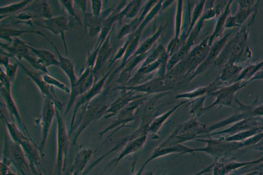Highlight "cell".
Here are the masks:
<instances>
[{
	"label": "cell",
	"instance_id": "cell-1",
	"mask_svg": "<svg viewBox=\"0 0 263 175\" xmlns=\"http://www.w3.org/2000/svg\"><path fill=\"white\" fill-rule=\"evenodd\" d=\"M253 14L240 27L224 46L215 64L221 68L228 63L242 65L249 63L253 57L250 40V29L257 17Z\"/></svg>",
	"mask_w": 263,
	"mask_h": 175
},
{
	"label": "cell",
	"instance_id": "cell-2",
	"mask_svg": "<svg viewBox=\"0 0 263 175\" xmlns=\"http://www.w3.org/2000/svg\"><path fill=\"white\" fill-rule=\"evenodd\" d=\"M110 93V86H106L100 94L80 110L74 126L69 133V135L73 134V144H76L80 137L90 125L105 116L109 106L107 100Z\"/></svg>",
	"mask_w": 263,
	"mask_h": 175
},
{
	"label": "cell",
	"instance_id": "cell-3",
	"mask_svg": "<svg viewBox=\"0 0 263 175\" xmlns=\"http://www.w3.org/2000/svg\"><path fill=\"white\" fill-rule=\"evenodd\" d=\"M206 139L197 138L195 141L204 143L205 146L200 148H194V152L205 153L216 160L238 149L252 146L263 137V132L244 141L235 142L223 140L221 137L214 138L205 136Z\"/></svg>",
	"mask_w": 263,
	"mask_h": 175
},
{
	"label": "cell",
	"instance_id": "cell-4",
	"mask_svg": "<svg viewBox=\"0 0 263 175\" xmlns=\"http://www.w3.org/2000/svg\"><path fill=\"white\" fill-rule=\"evenodd\" d=\"M57 154L54 175H62L65 171L69 154L70 141L64 117L56 107Z\"/></svg>",
	"mask_w": 263,
	"mask_h": 175
},
{
	"label": "cell",
	"instance_id": "cell-5",
	"mask_svg": "<svg viewBox=\"0 0 263 175\" xmlns=\"http://www.w3.org/2000/svg\"><path fill=\"white\" fill-rule=\"evenodd\" d=\"M1 162L12 166L20 175H31L30 167L23 149L9 136L5 138Z\"/></svg>",
	"mask_w": 263,
	"mask_h": 175
},
{
	"label": "cell",
	"instance_id": "cell-6",
	"mask_svg": "<svg viewBox=\"0 0 263 175\" xmlns=\"http://www.w3.org/2000/svg\"><path fill=\"white\" fill-rule=\"evenodd\" d=\"M205 126L195 117L178 126L165 139V143L171 146L195 140L203 135Z\"/></svg>",
	"mask_w": 263,
	"mask_h": 175
},
{
	"label": "cell",
	"instance_id": "cell-7",
	"mask_svg": "<svg viewBox=\"0 0 263 175\" xmlns=\"http://www.w3.org/2000/svg\"><path fill=\"white\" fill-rule=\"evenodd\" d=\"M144 100L143 97L130 102L117 114L116 119L108 126L98 133L99 136L101 138L108 132L113 130L112 133L106 138L96 151L98 150L115 133L123 127L128 126V123L135 120L136 111L143 103Z\"/></svg>",
	"mask_w": 263,
	"mask_h": 175
},
{
	"label": "cell",
	"instance_id": "cell-8",
	"mask_svg": "<svg viewBox=\"0 0 263 175\" xmlns=\"http://www.w3.org/2000/svg\"><path fill=\"white\" fill-rule=\"evenodd\" d=\"M1 47L10 57H14L20 61L24 59L35 69L43 73H48L47 68L35 56L33 55L28 43L20 37L13 38L9 44L1 42Z\"/></svg>",
	"mask_w": 263,
	"mask_h": 175
},
{
	"label": "cell",
	"instance_id": "cell-9",
	"mask_svg": "<svg viewBox=\"0 0 263 175\" xmlns=\"http://www.w3.org/2000/svg\"><path fill=\"white\" fill-rule=\"evenodd\" d=\"M249 83L248 81H236L220 87L211 94L215 97V100L210 105L204 108L203 113L215 106L218 107V108L228 106L236 110L237 107L236 100L238 98V92Z\"/></svg>",
	"mask_w": 263,
	"mask_h": 175
},
{
	"label": "cell",
	"instance_id": "cell-10",
	"mask_svg": "<svg viewBox=\"0 0 263 175\" xmlns=\"http://www.w3.org/2000/svg\"><path fill=\"white\" fill-rule=\"evenodd\" d=\"M238 10L230 15L227 21L226 29L239 28L245 24L252 16L258 12L259 1H237Z\"/></svg>",
	"mask_w": 263,
	"mask_h": 175
},
{
	"label": "cell",
	"instance_id": "cell-11",
	"mask_svg": "<svg viewBox=\"0 0 263 175\" xmlns=\"http://www.w3.org/2000/svg\"><path fill=\"white\" fill-rule=\"evenodd\" d=\"M55 116L56 105L54 101L48 98H44L41 116L39 120L42 127V134L41 141L39 145L43 158L50 130Z\"/></svg>",
	"mask_w": 263,
	"mask_h": 175
},
{
	"label": "cell",
	"instance_id": "cell-12",
	"mask_svg": "<svg viewBox=\"0 0 263 175\" xmlns=\"http://www.w3.org/2000/svg\"><path fill=\"white\" fill-rule=\"evenodd\" d=\"M35 24L52 32L54 35L61 36L66 56L69 57L68 49L66 40L65 32L72 29L70 19L65 16H53L49 19H41Z\"/></svg>",
	"mask_w": 263,
	"mask_h": 175
},
{
	"label": "cell",
	"instance_id": "cell-13",
	"mask_svg": "<svg viewBox=\"0 0 263 175\" xmlns=\"http://www.w3.org/2000/svg\"><path fill=\"white\" fill-rule=\"evenodd\" d=\"M95 83V77L93 73V69L86 67L83 69L80 76L74 84L71 89L70 97L64 112V115H66L72 107L73 106L77 99L86 93Z\"/></svg>",
	"mask_w": 263,
	"mask_h": 175
},
{
	"label": "cell",
	"instance_id": "cell-14",
	"mask_svg": "<svg viewBox=\"0 0 263 175\" xmlns=\"http://www.w3.org/2000/svg\"><path fill=\"white\" fill-rule=\"evenodd\" d=\"M110 73V70L104 73L103 75L94 83L91 88L78 101L74 107L72 114L69 133L72 129L79 112L86 106L91 100L100 94L103 91L107 79Z\"/></svg>",
	"mask_w": 263,
	"mask_h": 175
},
{
	"label": "cell",
	"instance_id": "cell-15",
	"mask_svg": "<svg viewBox=\"0 0 263 175\" xmlns=\"http://www.w3.org/2000/svg\"><path fill=\"white\" fill-rule=\"evenodd\" d=\"M25 74L37 86L44 98H48L54 101L56 107L60 111L63 109V104L58 99L53 87L47 84L43 79V74L32 71L27 68L16 58L13 57Z\"/></svg>",
	"mask_w": 263,
	"mask_h": 175
},
{
	"label": "cell",
	"instance_id": "cell-16",
	"mask_svg": "<svg viewBox=\"0 0 263 175\" xmlns=\"http://www.w3.org/2000/svg\"><path fill=\"white\" fill-rule=\"evenodd\" d=\"M148 135H143L128 142L118 156L107 164L103 172L108 171L110 173L123 159L142 148L147 141Z\"/></svg>",
	"mask_w": 263,
	"mask_h": 175
},
{
	"label": "cell",
	"instance_id": "cell-17",
	"mask_svg": "<svg viewBox=\"0 0 263 175\" xmlns=\"http://www.w3.org/2000/svg\"><path fill=\"white\" fill-rule=\"evenodd\" d=\"M193 149L194 148L186 146L183 144L166 147L157 146L154 149L149 158L144 162L134 175H142L146 166L154 160L173 154H193L194 153Z\"/></svg>",
	"mask_w": 263,
	"mask_h": 175
},
{
	"label": "cell",
	"instance_id": "cell-18",
	"mask_svg": "<svg viewBox=\"0 0 263 175\" xmlns=\"http://www.w3.org/2000/svg\"><path fill=\"white\" fill-rule=\"evenodd\" d=\"M19 145L25 154L30 169L37 175L38 172L41 170V159L43 158L39 145L29 138L24 139Z\"/></svg>",
	"mask_w": 263,
	"mask_h": 175
},
{
	"label": "cell",
	"instance_id": "cell-19",
	"mask_svg": "<svg viewBox=\"0 0 263 175\" xmlns=\"http://www.w3.org/2000/svg\"><path fill=\"white\" fill-rule=\"evenodd\" d=\"M117 89L121 90V94L109 106L104 117L105 119L116 116L119 112L130 102L144 97L141 95H135V92L121 87Z\"/></svg>",
	"mask_w": 263,
	"mask_h": 175
},
{
	"label": "cell",
	"instance_id": "cell-20",
	"mask_svg": "<svg viewBox=\"0 0 263 175\" xmlns=\"http://www.w3.org/2000/svg\"><path fill=\"white\" fill-rule=\"evenodd\" d=\"M1 93L11 118L13 121H16L20 129L26 136L30 139L34 140L22 118L17 105L12 96V92L1 87Z\"/></svg>",
	"mask_w": 263,
	"mask_h": 175
},
{
	"label": "cell",
	"instance_id": "cell-21",
	"mask_svg": "<svg viewBox=\"0 0 263 175\" xmlns=\"http://www.w3.org/2000/svg\"><path fill=\"white\" fill-rule=\"evenodd\" d=\"M233 31H231L226 34L215 45L211 47L206 57L198 68L196 73L193 76L192 78H194L196 75H198L205 70L212 63H215L224 46L233 36Z\"/></svg>",
	"mask_w": 263,
	"mask_h": 175
},
{
	"label": "cell",
	"instance_id": "cell-22",
	"mask_svg": "<svg viewBox=\"0 0 263 175\" xmlns=\"http://www.w3.org/2000/svg\"><path fill=\"white\" fill-rule=\"evenodd\" d=\"M41 36L46 39L58 55L59 67L68 77L70 84V89H72L78 78L76 74L73 63L68 57L64 56L60 53L55 45L45 34L42 33Z\"/></svg>",
	"mask_w": 263,
	"mask_h": 175
},
{
	"label": "cell",
	"instance_id": "cell-23",
	"mask_svg": "<svg viewBox=\"0 0 263 175\" xmlns=\"http://www.w3.org/2000/svg\"><path fill=\"white\" fill-rule=\"evenodd\" d=\"M258 126V125L255 117H250L234 123L227 128L211 133L201 137L207 136L212 137L222 134L231 136Z\"/></svg>",
	"mask_w": 263,
	"mask_h": 175
},
{
	"label": "cell",
	"instance_id": "cell-24",
	"mask_svg": "<svg viewBox=\"0 0 263 175\" xmlns=\"http://www.w3.org/2000/svg\"><path fill=\"white\" fill-rule=\"evenodd\" d=\"M109 12L107 10L99 17L88 12L82 14V24L90 37H95L99 35L105 19L109 16Z\"/></svg>",
	"mask_w": 263,
	"mask_h": 175
},
{
	"label": "cell",
	"instance_id": "cell-25",
	"mask_svg": "<svg viewBox=\"0 0 263 175\" xmlns=\"http://www.w3.org/2000/svg\"><path fill=\"white\" fill-rule=\"evenodd\" d=\"M95 151L86 147L80 149L76 155L70 169V175H83L86 166Z\"/></svg>",
	"mask_w": 263,
	"mask_h": 175
},
{
	"label": "cell",
	"instance_id": "cell-26",
	"mask_svg": "<svg viewBox=\"0 0 263 175\" xmlns=\"http://www.w3.org/2000/svg\"><path fill=\"white\" fill-rule=\"evenodd\" d=\"M121 88L135 92H136L146 94H155L170 90L163 78H156L140 85L123 86Z\"/></svg>",
	"mask_w": 263,
	"mask_h": 175
},
{
	"label": "cell",
	"instance_id": "cell-27",
	"mask_svg": "<svg viewBox=\"0 0 263 175\" xmlns=\"http://www.w3.org/2000/svg\"><path fill=\"white\" fill-rule=\"evenodd\" d=\"M111 32L108 35L98 53L95 63L93 68V73L95 77V82H96L103 75L102 74V70L105 64L111 50L110 37Z\"/></svg>",
	"mask_w": 263,
	"mask_h": 175
},
{
	"label": "cell",
	"instance_id": "cell-28",
	"mask_svg": "<svg viewBox=\"0 0 263 175\" xmlns=\"http://www.w3.org/2000/svg\"><path fill=\"white\" fill-rule=\"evenodd\" d=\"M233 1H228L223 10L218 14L213 33L209 37V44L212 47L214 41L221 36L226 29V25L231 11Z\"/></svg>",
	"mask_w": 263,
	"mask_h": 175
},
{
	"label": "cell",
	"instance_id": "cell-29",
	"mask_svg": "<svg viewBox=\"0 0 263 175\" xmlns=\"http://www.w3.org/2000/svg\"><path fill=\"white\" fill-rule=\"evenodd\" d=\"M243 65L228 63L221 67L216 78L223 85L234 83L237 81L243 68Z\"/></svg>",
	"mask_w": 263,
	"mask_h": 175
},
{
	"label": "cell",
	"instance_id": "cell-30",
	"mask_svg": "<svg viewBox=\"0 0 263 175\" xmlns=\"http://www.w3.org/2000/svg\"><path fill=\"white\" fill-rule=\"evenodd\" d=\"M23 10L32 13L36 19H49L54 16L51 7L48 2L45 0L32 1Z\"/></svg>",
	"mask_w": 263,
	"mask_h": 175
},
{
	"label": "cell",
	"instance_id": "cell-31",
	"mask_svg": "<svg viewBox=\"0 0 263 175\" xmlns=\"http://www.w3.org/2000/svg\"><path fill=\"white\" fill-rule=\"evenodd\" d=\"M187 102V100H184L176 104L175 106L167 112L159 116H156L150 123L148 128V134L152 135L154 138L158 137V133L165 123L166 121L182 105Z\"/></svg>",
	"mask_w": 263,
	"mask_h": 175
},
{
	"label": "cell",
	"instance_id": "cell-32",
	"mask_svg": "<svg viewBox=\"0 0 263 175\" xmlns=\"http://www.w3.org/2000/svg\"><path fill=\"white\" fill-rule=\"evenodd\" d=\"M263 162V157L259 159L249 161L238 162L235 161L231 162H219L214 163L212 168L213 175H226L229 172L250 164H256Z\"/></svg>",
	"mask_w": 263,
	"mask_h": 175
},
{
	"label": "cell",
	"instance_id": "cell-33",
	"mask_svg": "<svg viewBox=\"0 0 263 175\" xmlns=\"http://www.w3.org/2000/svg\"><path fill=\"white\" fill-rule=\"evenodd\" d=\"M223 85L216 78L208 85L197 88L192 91L181 93L176 96V99H199L208 94H211Z\"/></svg>",
	"mask_w": 263,
	"mask_h": 175
},
{
	"label": "cell",
	"instance_id": "cell-34",
	"mask_svg": "<svg viewBox=\"0 0 263 175\" xmlns=\"http://www.w3.org/2000/svg\"><path fill=\"white\" fill-rule=\"evenodd\" d=\"M28 47L31 53L34 55L47 68L51 66L59 67L58 57L51 51L37 48L28 43Z\"/></svg>",
	"mask_w": 263,
	"mask_h": 175
},
{
	"label": "cell",
	"instance_id": "cell-35",
	"mask_svg": "<svg viewBox=\"0 0 263 175\" xmlns=\"http://www.w3.org/2000/svg\"><path fill=\"white\" fill-rule=\"evenodd\" d=\"M32 33L41 36L42 32L39 30H23L16 28L1 27L0 29V37L11 43L13 38L19 37L24 34Z\"/></svg>",
	"mask_w": 263,
	"mask_h": 175
},
{
	"label": "cell",
	"instance_id": "cell-36",
	"mask_svg": "<svg viewBox=\"0 0 263 175\" xmlns=\"http://www.w3.org/2000/svg\"><path fill=\"white\" fill-rule=\"evenodd\" d=\"M1 118L5 123L10 138L16 143L20 144L27 138H29L13 122L9 121L5 116L1 113Z\"/></svg>",
	"mask_w": 263,
	"mask_h": 175
},
{
	"label": "cell",
	"instance_id": "cell-37",
	"mask_svg": "<svg viewBox=\"0 0 263 175\" xmlns=\"http://www.w3.org/2000/svg\"><path fill=\"white\" fill-rule=\"evenodd\" d=\"M262 70L263 59L259 62L248 63L243 67L236 81H248L250 83L251 79Z\"/></svg>",
	"mask_w": 263,
	"mask_h": 175
},
{
	"label": "cell",
	"instance_id": "cell-38",
	"mask_svg": "<svg viewBox=\"0 0 263 175\" xmlns=\"http://www.w3.org/2000/svg\"><path fill=\"white\" fill-rule=\"evenodd\" d=\"M32 1L25 0L0 7L1 20L15 13H18L26 8Z\"/></svg>",
	"mask_w": 263,
	"mask_h": 175
},
{
	"label": "cell",
	"instance_id": "cell-39",
	"mask_svg": "<svg viewBox=\"0 0 263 175\" xmlns=\"http://www.w3.org/2000/svg\"><path fill=\"white\" fill-rule=\"evenodd\" d=\"M262 132H263V126H258L233 135L221 136V137L223 140L228 141L241 142L248 140Z\"/></svg>",
	"mask_w": 263,
	"mask_h": 175
},
{
	"label": "cell",
	"instance_id": "cell-40",
	"mask_svg": "<svg viewBox=\"0 0 263 175\" xmlns=\"http://www.w3.org/2000/svg\"><path fill=\"white\" fill-rule=\"evenodd\" d=\"M43 79L47 84L53 88H57L67 94H70V88L62 81L49 75L48 73L43 74Z\"/></svg>",
	"mask_w": 263,
	"mask_h": 175
},
{
	"label": "cell",
	"instance_id": "cell-41",
	"mask_svg": "<svg viewBox=\"0 0 263 175\" xmlns=\"http://www.w3.org/2000/svg\"><path fill=\"white\" fill-rule=\"evenodd\" d=\"M66 12L79 23L82 24L77 10L74 1L65 0L59 1Z\"/></svg>",
	"mask_w": 263,
	"mask_h": 175
},
{
	"label": "cell",
	"instance_id": "cell-42",
	"mask_svg": "<svg viewBox=\"0 0 263 175\" xmlns=\"http://www.w3.org/2000/svg\"><path fill=\"white\" fill-rule=\"evenodd\" d=\"M18 67L19 65L16 62L14 63L9 62L3 66H1V68L4 69L5 73L10 78L12 83L15 79Z\"/></svg>",
	"mask_w": 263,
	"mask_h": 175
},
{
	"label": "cell",
	"instance_id": "cell-43",
	"mask_svg": "<svg viewBox=\"0 0 263 175\" xmlns=\"http://www.w3.org/2000/svg\"><path fill=\"white\" fill-rule=\"evenodd\" d=\"M91 13L97 17L102 14L103 3L102 1H90Z\"/></svg>",
	"mask_w": 263,
	"mask_h": 175
},
{
	"label": "cell",
	"instance_id": "cell-44",
	"mask_svg": "<svg viewBox=\"0 0 263 175\" xmlns=\"http://www.w3.org/2000/svg\"><path fill=\"white\" fill-rule=\"evenodd\" d=\"M12 82L10 78L6 74L3 69H1V87L5 90L11 92Z\"/></svg>",
	"mask_w": 263,
	"mask_h": 175
},
{
	"label": "cell",
	"instance_id": "cell-45",
	"mask_svg": "<svg viewBox=\"0 0 263 175\" xmlns=\"http://www.w3.org/2000/svg\"><path fill=\"white\" fill-rule=\"evenodd\" d=\"M139 2H140V1L134 3V4L130 7L128 11H126L125 14L128 17H133L136 14L140 7V3H139Z\"/></svg>",
	"mask_w": 263,
	"mask_h": 175
},
{
	"label": "cell",
	"instance_id": "cell-46",
	"mask_svg": "<svg viewBox=\"0 0 263 175\" xmlns=\"http://www.w3.org/2000/svg\"><path fill=\"white\" fill-rule=\"evenodd\" d=\"M252 115L255 117H263V103L257 105H254L252 108Z\"/></svg>",
	"mask_w": 263,
	"mask_h": 175
},
{
	"label": "cell",
	"instance_id": "cell-47",
	"mask_svg": "<svg viewBox=\"0 0 263 175\" xmlns=\"http://www.w3.org/2000/svg\"><path fill=\"white\" fill-rule=\"evenodd\" d=\"M76 7L81 11L82 14L86 13L87 7V1H74Z\"/></svg>",
	"mask_w": 263,
	"mask_h": 175
},
{
	"label": "cell",
	"instance_id": "cell-48",
	"mask_svg": "<svg viewBox=\"0 0 263 175\" xmlns=\"http://www.w3.org/2000/svg\"><path fill=\"white\" fill-rule=\"evenodd\" d=\"M10 166L1 162V175H16L9 168Z\"/></svg>",
	"mask_w": 263,
	"mask_h": 175
},
{
	"label": "cell",
	"instance_id": "cell-49",
	"mask_svg": "<svg viewBox=\"0 0 263 175\" xmlns=\"http://www.w3.org/2000/svg\"><path fill=\"white\" fill-rule=\"evenodd\" d=\"M250 147L254 150L263 151V137Z\"/></svg>",
	"mask_w": 263,
	"mask_h": 175
},
{
	"label": "cell",
	"instance_id": "cell-50",
	"mask_svg": "<svg viewBox=\"0 0 263 175\" xmlns=\"http://www.w3.org/2000/svg\"><path fill=\"white\" fill-rule=\"evenodd\" d=\"M214 166V163L204 168L203 169L198 171L195 173H194L192 175H203L207 172H209L212 171L213 167Z\"/></svg>",
	"mask_w": 263,
	"mask_h": 175
},
{
	"label": "cell",
	"instance_id": "cell-51",
	"mask_svg": "<svg viewBox=\"0 0 263 175\" xmlns=\"http://www.w3.org/2000/svg\"><path fill=\"white\" fill-rule=\"evenodd\" d=\"M257 80H263V70L259 72L251 80L250 82Z\"/></svg>",
	"mask_w": 263,
	"mask_h": 175
},
{
	"label": "cell",
	"instance_id": "cell-52",
	"mask_svg": "<svg viewBox=\"0 0 263 175\" xmlns=\"http://www.w3.org/2000/svg\"><path fill=\"white\" fill-rule=\"evenodd\" d=\"M261 168H263V164L260 166Z\"/></svg>",
	"mask_w": 263,
	"mask_h": 175
},
{
	"label": "cell",
	"instance_id": "cell-53",
	"mask_svg": "<svg viewBox=\"0 0 263 175\" xmlns=\"http://www.w3.org/2000/svg\"><path fill=\"white\" fill-rule=\"evenodd\" d=\"M104 175H107V174H104Z\"/></svg>",
	"mask_w": 263,
	"mask_h": 175
}]
</instances>
